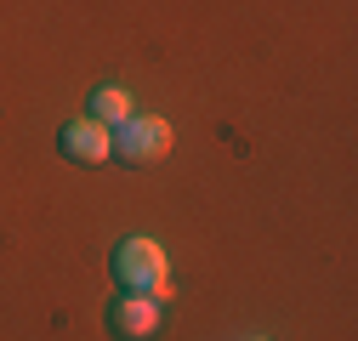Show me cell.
Masks as SVG:
<instances>
[{
	"label": "cell",
	"mask_w": 358,
	"mask_h": 341,
	"mask_svg": "<svg viewBox=\"0 0 358 341\" xmlns=\"http://www.w3.org/2000/svg\"><path fill=\"white\" fill-rule=\"evenodd\" d=\"M108 268H114V284L131 290V296H159V302L171 296V262H165L159 239H143V233L120 239L114 256H108Z\"/></svg>",
	"instance_id": "6da1fadb"
},
{
	"label": "cell",
	"mask_w": 358,
	"mask_h": 341,
	"mask_svg": "<svg viewBox=\"0 0 358 341\" xmlns=\"http://www.w3.org/2000/svg\"><path fill=\"white\" fill-rule=\"evenodd\" d=\"M108 148H114V159H125V165L165 159V154H171V125H165L159 114H131L125 125L108 131Z\"/></svg>",
	"instance_id": "7a4b0ae2"
},
{
	"label": "cell",
	"mask_w": 358,
	"mask_h": 341,
	"mask_svg": "<svg viewBox=\"0 0 358 341\" xmlns=\"http://www.w3.org/2000/svg\"><path fill=\"white\" fill-rule=\"evenodd\" d=\"M159 324H165L159 296H131V290H120V302L108 307V335H114V341H154Z\"/></svg>",
	"instance_id": "3957f363"
},
{
	"label": "cell",
	"mask_w": 358,
	"mask_h": 341,
	"mask_svg": "<svg viewBox=\"0 0 358 341\" xmlns=\"http://www.w3.org/2000/svg\"><path fill=\"white\" fill-rule=\"evenodd\" d=\"M57 154H63L69 165H103V159H114L108 125H97L92 114H85V119H69L63 131H57Z\"/></svg>",
	"instance_id": "277c9868"
},
{
	"label": "cell",
	"mask_w": 358,
	"mask_h": 341,
	"mask_svg": "<svg viewBox=\"0 0 358 341\" xmlns=\"http://www.w3.org/2000/svg\"><path fill=\"white\" fill-rule=\"evenodd\" d=\"M131 114H137V103H131L125 85H97V92H92V119H97V125L114 131V125H125Z\"/></svg>",
	"instance_id": "5b68a950"
}]
</instances>
